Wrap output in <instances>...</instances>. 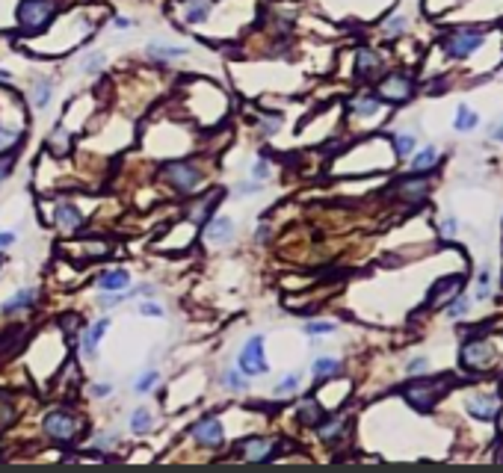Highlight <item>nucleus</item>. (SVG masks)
Returning a JSON list of instances; mask_svg holds the SVG:
<instances>
[{
	"label": "nucleus",
	"instance_id": "13",
	"mask_svg": "<svg viewBox=\"0 0 503 473\" xmlns=\"http://www.w3.org/2000/svg\"><path fill=\"white\" fill-rule=\"evenodd\" d=\"M210 15V0H186L184 6V21L186 24H201Z\"/></svg>",
	"mask_w": 503,
	"mask_h": 473
},
{
	"label": "nucleus",
	"instance_id": "38",
	"mask_svg": "<svg viewBox=\"0 0 503 473\" xmlns=\"http://www.w3.org/2000/svg\"><path fill=\"white\" fill-rule=\"evenodd\" d=\"M18 142V131L15 127H0V148L4 145H15Z\"/></svg>",
	"mask_w": 503,
	"mask_h": 473
},
{
	"label": "nucleus",
	"instance_id": "50",
	"mask_svg": "<svg viewBox=\"0 0 503 473\" xmlns=\"http://www.w3.org/2000/svg\"><path fill=\"white\" fill-rule=\"evenodd\" d=\"M0 80H9V71H4V68H0Z\"/></svg>",
	"mask_w": 503,
	"mask_h": 473
},
{
	"label": "nucleus",
	"instance_id": "16",
	"mask_svg": "<svg viewBox=\"0 0 503 473\" xmlns=\"http://www.w3.org/2000/svg\"><path fill=\"white\" fill-rule=\"evenodd\" d=\"M56 222H60L63 228H68V231H75V228L83 225V216L75 205H60L56 207Z\"/></svg>",
	"mask_w": 503,
	"mask_h": 473
},
{
	"label": "nucleus",
	"instance_id": "7",
	"mask_svg": "<svg viewBox=\"0 0 503 473\" xmlns=\"http://www.w3.org/2000/svg\"><path fill=\"white\" fill-rule=\"evenodd\" d=\"M379 95L388 98V101H406V98L412 95V80L406 74H388L382 80Z\"/></svg>",
	"mask_w": 503,
	"mask_h": 473
},
{
	"label": "nucleus",
	"instance_id": "17",
	"mask_svg": "<svg viewBox=\"0 0 503 473\" xmlns=\"http://www.w3.org/2000/svg\"><path fill=\"white\" fill-rule=\"evenodd\" d=\"M107 325H110V320L104 317V320H98V323L89 328V335H86V340H83V349H86V355H89V358H95V352H98V343H101V337H104Z\"/></svg>",
	"mask_w": 503,
	"mask_h": 473
},
{
	"label": "nucleus",
	"instance_id": "34",
	"mask_svg": "<svg viewBox=\"0 0 503 473\" xmlns=\"http://www.w3.org/2000/svg\"><path fill=\"white\" fill-rule=\"evenodd\" d=\"M402 33H406V18H391V21H388L385 24V36H402Z\"/></svg>",
	"mask_w": 503,
	"mask_h": 473
},
{
	"label": "nucleus",
	"instance_id": "36",
	"mask_svg": "<svg viewBox=\"0 0 503 473\" xmlns=\"http://www.w3.org/2000/svg\"><path fill=\"white\" fill-rule=\"evenodd\" d=\"M299 388V376H284V382H279L276 384V394L281 396V394H293Z\"/></svg>",
	"mask_w": 503,
	"mask_h": 473
},
{
	"label": "nucleus",
	"instance_id": "33",
	"mask_svg": "<svg viewBox=\"0 0 503 473\" xmlns=\"http://www.w3.org/2000/svg\"><path fill=\"white\" fill-rule=\"evenodd\" d=\"M376 110H379V101H376V98H364V101H358V104H355V112H358V116H373Z\"/></svg>",
	"mask_w": 503,
	"mask_h": 473
},
{
	"label": "nucleus",
	"instance_id": "26",
	"mask_svg": "<svg viewBox=\"0 0 503 473\" xmlns=\"http://www.w3.org/2000/svg\"><path fill=\"white\" fill-rule=\"evenodd\" d=\"M104 63H107V56L104 53H101V51H95V53H89V56H86V60H83V71H86V74H98V71L101 68H104Z\"/></svg>",
	"mask_w": 503,
	"mask_h": 473
},
{
	"label": "nucleus",
	"instance_id": "43",
	"mask_svg": "<svg viewBox=\"0 0 503 473\" xmlns=\"http://www.w3.org/2000/svg\"><path fill=\"white\" fill-rule=\"evenodd\" d=\"M429 367V361H426V358H414V361L409 364V372H424Z\"/></svg>",
	"mask_w": 503,
	"mask_h": 473
},
{
	"label": "nucleus",
	"instance_id": "49",
	"mask_svg": "<svg viewBox=\"0 0 503 473\" xmlns=\"http://www.w3.org/2000/svg\"><path fill=\"white\" fill-rule=\"evenodd\" d=\"M264 127V134H276L279 131V122H267V124H261Z\"/></svg>",
	"mask_w": 503,
	"mask_h": 473
},
{
	"label": "nucleus",
	"instance_id": "8",
	"mask_svg": "<svg viewBox=\"0 0 503 473\" xmlns=\"http://www.w3.org/2000/svg\"><path fill=\"white\" fill-rule=\"evenodd\" d=\"M435 394H438L435 384H424V382L409 384V388H406L409 403H412L414 408H421V411H429V408L435 406Z\"/></svg>",
	"mask_w": 503,
	"mask_h": 473
},
{
	"label": "nucleus",
	"instance_id": "1",
	"mask_svg": "<svg viewBox=\"0 0 503 473\" xmlns=\"http://www.w3.org/2000/svg\"><path fill=\"white\" fill-rule=\"evenodd\" d=\"M56 0H21L18 4V24L27 33L45 30V24L53 18Z\"/></svg>",
	"mask_w": 503,
	"mask_h": 473
},
{
	"label": "nucleus",
	"instance_id": "40",
	"mask_svg": "<svg viewBox=\"0 0 503 473\" xmlns=\"http://www.w3.org/2000/svg\"><path fill=\"white\" fill-rule=\"evenodd\" d=\"M12 163H15V157L12 154H0V183H4V178L12 171Z\"/></svg>",
	"mask_w": 503,
	"mask_h": 473
},
{
	"label": "nucleus",
	"instance_id": "51",
	"mask_svg": "<svg viewBox=\"0 0 503 473\" xmlns=\"http://www.w3.org/2000/svg\"><path fill=\"white\" fill-rule=\"evenodd\" d=\"M495 139H503V127H497V131H495Z\"/></svg>",
	"mask_w": 503,
	"mask_h": 473
},
{
	"label": "nucleus",
	"instance_id": "20",
	"mask_svg": "<svg viewBox=\"0 0 503 473\" xmlns=\"http://www.w3.org/2000/svg\"><path fill=\"white\" fill-rule=\"evenodd\" d=\"M459 281H462V276H450V278L438 281L435 287H433V293H429V302H438V299H447L450 293H456L459 290Z\"/></svg>",
	"mask_w": 503,
	"mask_h": 473
},
{
	"label": "nucleus",
	"instance_id": "2",
	"mask_svg": "<svg viewBox=\"0 0 503 473\" xmlns=\"http://www.w3.org/2000/svg\"><path fill=\"white\" fill-rule=\"evenodd\" d=\"M240 370L246 376H257V372H267V358H264V337H249L246 346L240 352Z\"/></svg>",
	"mask_w": 503,
	"mask_h": 473
},
{
	"label": "nucleus",
	"instance_id": "21",
	"mask_svg": "<svg viewBox=\"0 0 503 473\" xmlns=\"http://www.w3.org/2000/svg\"><path fill=\"white\" fill-rule=\"evenodd\" d=\"M299 420L302 423H311V426H317L323 420V408L317 406V399H305V403L299 406Z\"/></svg>",
	"mask_w": 503,
	"mask_h": 473
},
{
	"label": "nucleus",
	"instance_id": "9",
	"mask_svg": "<svg viewBox=\"0 0 503 473\" xmlns=\"http://www.w3.org/2000/svg\"><path fill=\"white\" fill-rule=\"evenodd\" d=\"M468 411L477 420H495L497 411H500V399L497 396H473L468 403Z\"/></svg>",
	"mask_w": 503,
	"mask_h": 473
},
{
	"label": "nucleus",
	"instance_id": "19",
	"mask_svg": "<svg viewBox=\"0 0 503 473\" xmlns=\"http://www.w3.org/2000/svg\"><path fill=\"white\" fill-rule=\"evenodd\" d=\"M146 53L151 56V60H178V56H186V48H169V45H157V41H151V45L146 48Z\"/></svg>",
	"mask_w": 503,
	"mask_h": 473
},
{
	"label": "nucleus",
	"instance_id": "46",
	"mask_svg": "<svg viewBox=\"0 0 503 473\" xmlns=\"http://www.w3.org/2000/svg\"><path fill=\"white\" fill-rule=\"evenodd\" d=\"M255 240H257V242L269 240V225H261V228H257V231H255Z\"/></svg>",
	"mask_w": 503,
	"mask_h": 473
},
{
	"label": "nucleus",
	"instance_id": "48",
	"mask_svg": "<svg viewBox=\"0 0 503 473\" xmlns=\"http://www.w3.org/2000/svg\"><path fill=\"white\" fill-rule=\"evenodd\" d=\"M237 193H240V195H252V193H257V190H255V183H243Z\"/></svg>",
	"mask_w": 503,
	"mask_h": 473
},
{
	"label": "nucleus",
	"instance_id": "44",
	"mask_svg": "<svg viewBox=\"0 0 503 473\" xmlns=\"http://www.w3.org/2000/svg\"><path fill=\"white\" fill-rule=\"evenodd\" d=\"M12 242H15V234H12V231H4V234H0V249H9Z\"/></svg>",
	"mask_w": 503,
	"mask_h": 473
},
{
	"label": "nucleus",
	"instance_id": "30",
	"mask_svg": "<svg viewBox=\"0 0 503 473\" xmlns=\"http://www.w3.org/2000/svg\"><path fill=\"white\" fill-rule=\"evenodd\" d=\"M154 384H157V372H154V370H148V372H142L139 382L134 384V388H136L139 394H146V391H151V388H154Z\"/></svg>",
	"mask_w": 503,
	"mask_h": 473
},
{
	"label": "nucleus",
	"instance_id": "14",
	"mask_svg": "<svg viewBox=\"0 0 503 473\" xmlns=\"http://www.w3.org/2000/svg\"><path fill=\"white\" fill-rule=\"evenodd\" d=\"M382 65V60H379V53L376 51H370V48H358V60H355V71L362 77H367V74H373Z\"/></svg>",
	"mask_w": 503,
	"mask_h": 473
},
{
	"label": "nucleus",
	"instance_id": "24",
	"mask_svg": "<svg viewBox=\"0 0 503 473\" xmlns=\"http://www.w3.org/2000/svg\"><path fill=\"white\" fill-rule=\"evenodd\" d=\"M311 370H314V376H335L340 370V361H335V358H317Z\"/></svg>",
	"mask_w": 503,
	"mask_h": 473
},
{
	"label": "nucleus",
	"instance_id": "22",
	"mask_svg": "<svg viewBox=\"0 0 503 473\" xmlns=\"http://www.w3.org/2000/svg\"><path fill=\"white\" fill-rule=\"evenodd\" d=\"M435 157H438V151L429 145V148H424L418 157H414L412 160V171L414 175H418V171H426V169H433V163H435Z\"/></svg>",
	"mask_w": 503,
	"mask_h": 473
},
{
	"label": "nucleus",
	"instance_id": "41",
	"mask_svg": "<svg viewBox=\"0 0 503 473\" xmlns=\"http://www.w3.org/2000/svg\"><path fill=\"white\" fill-rule=\"evenodd\" d=\"M139 313H142V317H163V308L154 305V302H148V305L142 302V305H139Z\"/></svg>",
	"mask_w": 503,
	"mask_h": 473
},
{
	"label": "nucleus",
	"instance_id": "23",
	"mask_svg": "<svg viewBox=\"0 0 503 473\" xmlns=\"http://www.w3.org/2000/svg\"><path fill=\"white\" fill-rule=\"evenodd\" d=\"M51 92H53V83H51V80H39V83H36V89H33V104H36L39 110H42V107H48Z\"/></svg>",
	"mask_w": 503,
	"mask_h": 473
},
{
	"label": "nucleus",
	"instance_id": "25",
	"mask_svg": "<svg viewBox=\"0 0 503 473\" xmlns=\"http://www.w3.org/2000/svg\"><path fill=\"white\" fill-rule=\"evenodd\" d=\"M473 127H477V116L462 104L456 110V131H473Z\"/></svg>",
	"mask_w": 503,
	"mask_h": 473
},
{
	"label": "nucleus",
	"instance_id": "12",
	"mask_svg": "<svg viewBox=\"0 0 503 473\" xmlns=\"http://www.w3.org/2000/svg\"><path fill=\"white\" fill-rule=\"evenodd\" d=\"M33 299H36V290L33 287H21L15 296H9L6 302H4V313H18V311H27L33 305Z\"/></svg>",
	"mask_w": 503,
	"mask_h": 473
},
{
	"label": "nucleus",
	"instance_id": "42",
	"mask_svg": "<svg viewBox=\"0 0 503 473\" xmlns=\"http://www.w3.org/2000/svg\"><path fill=\"white\" fill-rule=\"evenodd\" d=\"M252 175H255L257 181H267V178H269V166H267V163H255V171H252Z\"/></svg>",
	"mask_w": 503,
	"mask_h": 473
},
{
	"label": "nucleus",
	"instance_id": "18",
	"mask_svg": "<svg viewBox=\"0 0 503 473\" xmlns=\"http://www.w3.org/2000/svg\"><path fill=\"white\" fill-rule=\"evenodd\" d=\"M243 455L249 458V462H264L269 458V441H261V438H252L243 443Z\"/></svg>",
	"mask_w": 503,
	"mask_h": 473
},
{
	"label": "nucleus",
	"instance_id": "11",
	"mask_svg": "<svg viewBox=\"0 0 503 473\" xmlns=\"http://www.w3.org/2000/svg\"><path fill=\"white\" fill-rule=\"evenodd\" d=\"M127 284H131V276H127L125 269H113V272H104V276L98 278V287L107 290V293H119V290H127Z\"/></svg>",
	"mask_w": 503,
	"mask_h": 473
},
{
	"label": "nucleus",
	"instance_id": "3",
	"mask_svg": "<svg viewBox=\"0 0 503 473\" xmlns=\"http://www.w3.org/2000/svg\"><path fill=\"white\" fill-rule=\"evenodd\" d=\"M166 178L178 193H190L193 186L201 181V171L193 163H169L166 166Z\"/></svg>",
	"mask_w": 503,
	"mask_h": 473
},
{
	"label": "nucleus",
	"instance_id": "37",
	"mask_svg": "<svg viewBox=\"0 0 503 473\" xmlns=\"http://www.w3.org/2000/svg\"><path fill=\"white\" fill-rule=\"evenodd\" d=\"M329 332H335V325L332 323H308L305 325V335H329Z\"/></svg>",
	"mask_w": 503,
	"mask_h": 473
},
{
	"label": "nucleus",
	"instance_id": "6",
	"mask_svg": "<svg viewBox=\"0 0 503 473\" xmlns=\"http://www.w3.org/2000/svg\"><path fill=\"white\" fill-rule=\"evenodd\" d=\"M480 45H483V36H480L477 30H459V33L447 41V53L462 60V56H471Z\"/></svg>",
	"mask_w": 503,
	"mask_h": 473
},
{
	"label": "nucleus",
	"instance_id": "45",
	"mask_svg": "<svg viewBox=\"0 0 503 473\" xmlns=\"http://www.w3.org/2000/svg\"><path fill=\"white\" fill-rule=\"evenodd\" d=\"M113 27H116V30H131V27H134V21L131 18H116V21H113Z\"/></svg>",
	"mask_w": 503,
	"mask_h": 473
},
{
	"label": "nucleus",
	"instance_id": "31",
	"mask_svg": "<svg viewBox=\"0 0 503 473\" xmlns=\"http://www.w3.org/2000/svg\"><path fill=\"white\" fill-rule=\"evenodd\" d=\"M222 384L228 391H246V382L240 379V372H225L222 376Z\"/></svg>",
	"mask_w": 503,
	"mask_h": 473
},
{
	"label": "nucleus",
	"instance_id": "10",
	"mask_svg": "<svg viewBox=\"0 0 503 473\" xmlns=\"http://www.w3.org/2000/svg\"><path fill=\"white\" fill-rule=\"evenodd\" d=\"M488 358H492L488 343H483V340L465 343V349H462V364L465 367H483V364H488Z\"/></svg>",
	"mask_w": 503,
	"mask_h": 473
},
{
	"label": "nucleus",
	"instance_id": "5",
	"mask_svg": "<svg viewBox=\"0 0 503 473\" xmlns=\"http://www.w3.org/2000/svg\"><path fill=\"white\" fill-rule=\"evenodd\" d=\"M190 435H193L198 443H205V447H222V441H225L222 423H219L217 417H205V420H198V423L190 429Z\"/></svg>",
	"mask_w": 503,
	"mask_h": 473
},
{
	"label": "nucleus",
	"instance_id": "35",
	"mask_svg": "<svg viewBox=\"0 0 503 473\" xmlns=\"http://www.w3.org/2000/svg\"><path fill=\"white\" fill-rule=\"evenodd\" d=\"M412 151H414V136H409V134L397 136V154L406 157V154H412Z\"/></svg>",
	"mask_w": 503,
	"mask_h": 473
},
{
	"label": "nucleus",
	"instance_id": "32",
	"mask_svg": "<svg viewBox=\"0 0 503 473\" xmlns=\"http://www.w3.org/2000/svg\"><path fill=\"white\" fill-rule=\"evenodd\" d=\"M400 190L406 193V195H424L426 193V181H406V183H400Z\"/></svg>",
	"mask_w": 503,
	"mask_h": 473
},
{
	"label": "nucleus",
	"instance_id": "15",
	"mask_svg": "<svg viewBox=\"0 0 503 473\" xmlns=\"http://www.w3.org/2000/svg\"><path fill=\"white\" fill-rule=\"evenodd\" d=\"M208 237H210V242H228L234 237V222L231 219H213L210 225H208Z\"/></svg>",
	"mask_w": 503,
	"mask_h": 473
},
{
	"label": "nucleus",
	"instance_id": "28",
	"mask_svg": "<svg viewBox=\"0 0 503 473\" xmlns=\"http://www.w3.org/2000/svg\"><path fill=\"white\" fill-rule=\"evenodd\" d=\"M131 426H134V432H146V429L151 426V414L146 408H136L134 417H131Z\"/></svg>",
	"mask_w": 503,
	"mask_h": 473
},
{
	"label": "nucleus",
	"instance_id": "47",
	"mask_svg": "<svg viewBox=\"0 0 503 473\" xmlns=\"http://www.w3.org/2000/svg\"><path fill=\"white\" fill-rule=\"evenodd\" d=\"M92 394H95V396H107V394H110V384H95Z\"/></svg>",
	"mask_w": 503,
	"mask_h": 473
},
{
	"label": "nucleus",
	"instance_id": "27",
	"mask_svg": "<svg viewBox=\"0 0 503 473\" xmlns=\"http://www.w3.org/2000/svg\"><path fill=\"white\" fill-rule=\"evenodd\" d=\"M468 308H471V299H468V296H456L453 302H450V308H447V317H450V320L465 317Z\"/></svg>",
	"mask_w": 503,
	"mask_h": 473
},
{
	"label": "nucleus",
	"instance_id": "4",
	"mask_svg": "<svg viewBox=\"0 0 503 473\" xmlns=\"http://www.w3.org/2000/svg\"><path fill=\"white\" fill-rule=\"evenodd\" d=\"M45 432L56 441H71L77 435V420L68 411H51L45 417Z\"/></svg>",
	"mask_w": 503,
	"mask_h": 473
},
{
	"label": "nucleus",
	"instance_id": "39",
	"mask_svg": "<svg viewBox=\"0 0 503 473\" xmlns=\"http://www.w3.org/2000/svg\"><path fill=\"white\" fill-rule=\"evenodd\" d=\"M488 290H492V276H488V269L480 272V290H477V299H485Z\"/></svg>",
	"mask_w": 503,
	"mask_h": 473
},
{
	"label": "nucleus",
	"instance_id": "29",
	"mask_svg": "<svg viewBox=\"0 0 503 473\" xmlns=\"http://www.w3.org/2000/svg\"><path fill=\"white\" fill-rule=\"evenodd\" d=\"M340 432H343V423H340V420H332V423L320 426V438H323V441H335Z\"/></svg>",
	"mask_w": 503,
	"mask_h": 473
}]
</instances>
